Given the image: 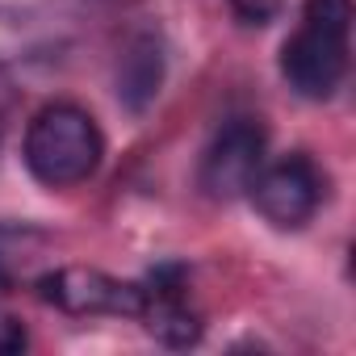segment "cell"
Wrapping results in <instances>:
<instances>
[{
    "instance_id": "10",
    "label": "cell",
    "mask_w": 356,
    "mask_h": 356,
    "mask_svg": "<svg viewBox=\"0 0 356 356\" xmlns=\"http://www.w3.org/2000/svg\"><path fill=\"white\" fill-rule=\"evenodd\" d=\"M26 348H30V335H26L22 318L0 314V356H22Z\"/></svg>"
},
{
    "instance_id": "2",
    "label": "cell",
    "mask_w": 356,
    "mask_h": 356,
    "mask_svg": "<svg viewBox=\"0 0 356 356\" xmlns=\"http://www.w3.org/2000/svg\"><path fill=\"white\" fill-rule=\"evenodd\" d=\"M105 159V138L80 105H47L26 130V168L47 189L84 185Z\"/></svg>"
},
{
    "instance_id": "9",
    "label": "cell",
    "mask_w": 356,
    "mask_h": 356,
    "mask_svg": "<svg viewBox=\"0 0 356 356\" xmlns=\"http://www.w3.org/2000/svg\"><path fill=\"white\" fill-rule=\"evenodd\" d=\"M285 5H289V0H231L235 17L248 22V26H268V22H277V17L285 13Z\"/></svg>"
},
{
    "instance_id": "5",
    "label": "cell",
    "mask_w": 356,
    "mask_h": 356,
    "mask_svg": "<svg viewBox=\"0 0 356 356\" xmlns=\"http://www.w3.org/2000/svg\"><path fill=\"white\" fill-rule=\"evenodd\" d=\"M248 193L264 222H273L277 231H298L314 218L323 202V176L306 155H285L256 172Z\"/></svg>"
},
{
    "instance_id": "1",
    "label": "cell",
    "mask_w": 356,
    "mask_h": 356,
    "mask_svg": "<svg viewBox=\"0 0 356 356\" xmlns=\"http://www.w3.org/2000/svg\"><path fill=\"white\" fill-rule=\"evenodd\" d=\"M352 0H306L302 30L281 47V76L306 101H327L348 76Z\"/></svg>"
},
{
    "instance_id": "8",
    "label": "cell",
    "mask_w": 356,
    "mask_h": 356,
    "mask_svg": "<svg viewBox=\"0 0 356 356\" xmlns=\"http://www.w3.org/2000/svg\"><path fill=\"white\" fill-rule=\"evenodd\" d=\"M163 84V51L155 38H134L126 59H122V72H118V97L130 113H143L155 92Z\"/></svg>"
},
{
    "instance_id": "3",
    "label": "cell",
    "mask_w": 356,
    "mask_h": 356,
    "mask_svg": "<svg viewBox=\"0 0 356 356\" xmlns=\"http://www.w3.org/2000/svg\"><path fill=\"white\" fill-rule=\"evenodd\" d=\"M34 289L47 306L76 314V318H88V314L138 318V310H143V285L138 281H118V277L88 268V264L47 268V273H38Z\"/></svg>"
},
{
    "instance_id": "7",
    "label": "cell",
    "mask_w": 356,
    "mask_h": 356,
    "mask_svg": "<svg viewBox=\"0 0 356 356\" xmlns=\"http://www.w3.org/2000/svg\"><path fill=\"white\" fill-rule=\"evenodd\" d=\"M51 252V235L30 222H0V289L34 285L42 260Z\"/></svg>"
},
{
    "instance_id": "6",
    "label": "cell",
    "mask_w": 356,
    "mask_h": 356,
    "mask_svg": "<svg viewBox=\"0 0 356 356\" xmlns=\"http://www.w3.org/2000/svg\"><path fill=\"white\" fill-rule=\"evenodd\" d=\"M143 285V310L138 318L147 331L168 348H189L202 339V314L189 306V281L181 264H159Z\"/></svg>"
},
{
    "instance_id": "4",
    "label": "cell",
    "mask_w": 356,
    "mask_h": 356,
    "mask_svg": "<svg viewBox=\"0 0 356 356\" xmlns=\"http://www.w3.org/2000/svg\"><path fill=\"white\" fill-rule=\"evenodd\" d=\"M264 147H268V134L260 122H252V118L227 122L202 155L197 185L206 189V197H214V202L243 197L256 181V172L264 168Z\"/></svg>"
}]
</instances>
